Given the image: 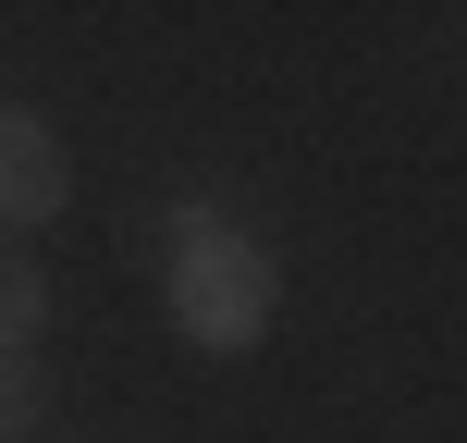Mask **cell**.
<instances>
[{"instance_id": "obj_1", "label": "cell", "mask_w": 467, "mask_h": 443, "mask_svg": "<svg viewBox=\"0 0 467 443\" xmlns=\"http://www.w3.org/2000/svg\"><path fill=\"white\" fill-rule=\"evenodd\" d=\"M161 271H172V321H185V345L246 357L258 332H271V258H258L234 222H210L197 247H172Z\"/></svg>"}, {"instance_id": "obj_2", "label": "cell", "mask_w": 467, "mask_h": 443, "mask_svg": "<svg viewBox=\"0 0 467 443\" xmlns=\"http://www.w3.org/2000/svg\"><path fill=\"white\" fill-rule=\"evenodd\" d=\"M62 210V148L37 111H0V222H49Z\"/></svg>"}, {"instance_id": "obj_3", "label": "cell", "mask_w": 467, "mask_h": 443, "mask_svg": "<svg viewBox=\"0 0 467 443\" xmlns=\"http://www.w3.org/2000/svg\"><path fill=\"white\" fill-rule=\"evenodd\" d=\"M37 419H49V370H37L25 345H0V443H25Z\"/></svg>"}, {"instance_id": "obj_4", "label": "cell", "mask_w": 467, "mask_h": 443, "mask_svg": "<svg viewBox=\"0 0 467 443\" xmlns=\"http://www.w3.org/2000/svg\"><path fill=\"white\" fill-rule=\"evenodd\" d=\"M37 321H49V283H37V258H25V247H0V345H25Z\"/></svg>"}]
</instances>
